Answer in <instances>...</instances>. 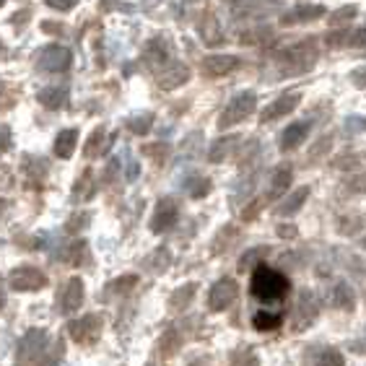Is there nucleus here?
Wrapping results in <instances>:
<instances>
[{
  "mask_svg": "<svg viewBox=\"0 0 366 366\" xmlns=\"http://www.w3.org/2000/svg\"><path fill=\"white\" fill-rule=\"evenodd\" d=\"M317 299H315V294L312 291H302L299 294V302H296L294 307V330H307V327H312V322L317 320Z\"/></svg>",
  "mask_w": 366,
  "mask_h": 366,
  "instance_id": "nucleus-8",
  "label": "nucleus"
},
{
  "mask_svg": "<svg viewBox=\"0 0 366 366\" xmlns=\"http://www.w3.org/2000/svg\"><path fill=\"white\" fill-rule=\"evenodd\" d=\"M184 187H187V192H190L192 197H205L208 195V190H211V182H208L203 174H195L190 182L184 184Z\"/></svg>",
  "mask_w": 366,
  "mask_h": 366,
  "instance_id": "nucleus-30",
  "label": "nucleus"
},
{
  "mask_svg": "<svg viewBox=\"0 0 366 366\" xmlns=\"http://www.w3.org/2000/svg\"><path fill=\"white\" fill-rule=\"evenodd\" d=\"M351 81L356 86H366V68H356V71L351 73Z\"/></svg>",
  "mask_w": 366,
  "mask_h": 366,
  "instance_id": "nucleus-39",
  "label": "nucleus"
},
{
  "mask_svg": "<svg viewBox=\"0 0 366 366\" xmlns=\"http://www.w3.org/2000/svg\"><path fill=\"white\" fill-rule=\"evenodd\" d=\"M146 63L151 65H162L167 63V49L162 47V42H151L146 47Z\"/></svg>",
  "mask_w": 366,
  "mask_h": 366,
  "instance_id": "nucleus-33",
  "label": "nucleus"
},
{
  "mask_svg": "<svg viewBox=\"0 0 366 366\" xmlns=\"http://www.w3.org/2000/svg\"><path fill=\"white\" fill-rule=\"evenodd\" d=\"M254 182H257V174H252V172H244V177H242L239 182L234 184L232 203H244L247 197H249L254 192Z\"/></svg>",
  "mask_w": 366,
  "mask_h": 366,
  "instance_id": "nucleus-24",
  "label": "nucleus"
},
{
  "mask_svg": "<svg viewBox=\"0 0 366 366\" xmlns=\"http://www.w3.org/2000/svg\"><path fill=\"white\" fill-rule=\"evenodd\" d=\"M330 299L335 310H353V307H356V294H353V289L345 281H338L332 286Z\"/></svg>",
  "mask_w": 366,
  "mask_h": 366,
  "instance_id": "nucleus-21",
  "label": "nucleus"
},
{
  "mask_svg": "<svg viewBox=\"0 0 366 366\" xmlns=\"http://www.w3.org/2000/svg\"><path fill=\"white\" fill-rule=\"evenodd\" d=\"M281 325V317L275 315V312H254V317H252V327L254 330H275Z\"/></svg>",
  "mask_w": 366,
  "mask_h": 366,
  "instance_id": "nucleus-28",
  "label": "nucleus"
},
{
  "mask_svg": "<svg viewBox=\"0 0 366 366\" xmlns=\"http://www.w3.org/2000/svg\"><path fill=\"white\" fill-rule=\"evenodd\" d=\"M325 16V6H317V3H312V6H299V8H291L289 14L283 16V24H310V21H317Z\"/></svg>",
  "mask_w": 366,
  "mask_h": 366,
  "instance_id": "nucleus-19",
  "label": "nucleus"
},
{
  "mask_svg": "<svg viewBox=\"0 0 366 366\" xmlns=\"http://www.w3.org/2000/svg\"><path fill=\"white\" fill-rule=\"evenodd\" d=\"M68 332L76 343H94L102 335V317L99 315H84L68 325Z\"/></svg>",
  "mask_w": 366,
  "mask_h": 366,
  "instance_id": "nucleus-7",
  "label": "nucleus"
},
{
  "mask_svg": "<svg viewBox=\"0 0 366 366\" xmlns=\"http://www.w3.org/2000/svg\"><path fill=\"white\" fill-rule=\"evenodd\" d=\"M44 283H47V278L42 270L29 268V265L11 270V275H8V286L14 291H39L44 289Z\"/></svg>",
  "mask_w": 366,
  "mask_h": 366,
  "instance_id": "nucleus-6",
  "label": "nucleus"
},
{
  "mask_svg": "<svg viewBox=\"0 0 366 366\" xmlns=\"http://www.w3.org/2000/svg\"><path fill=\"white\" fill-rule=\"evenodd\" d=\"M151 125H154V114H138V117H133V120L127 122V127L133 130L135 135H146L148 130H151Z\"/></svg>",
  "mask_w": 366,
  "mask_h": 366,
  "instance_id": "nucleus-32",
  "label": "nucleus"
},
{
  "mask_svg": "<svg viewBox=\"0 0 366 366\" xmlns=\"http://www.w3.org/2000/svg\"><path fill=\"white\" fill-rule=\"evenodd\" d=\"M361 247H364V249H366V237H364V239H361Z\"/></svg>",
  "mask_w": 366,
  "mask_h": 366,
  "instance_id": "nucleus-42",
  "label": "nucleus"
},
{
  "mask_svg": "<svg viewBox=\"0 0 366 366\" xmlns=\"http://www.w3.org/2000/svg\"><path fill=\"white\" fill-rule=\"evenodd\" d=\"M135 283H138V278H135V275H120L117 281H112L109 286H107V296H125V294H130V291L135 289Z\"/></svg>",
  "mask_w": 366,
  "mask_h": 366,
  "instance_id": "nucleus-25",
  "label": "nucleus"
},
{
  "mask_svg": "<svg viewBox=\"0 0 366 366\" xmlns=\"http://www.w3.org/2000/svg\"><path fill=\"white\" fill-rule=\"evenodd\" d=\"M187 78H190L187 65L172 63L169 68L159 76V89H162V92H174V89H179L182 84H187Z\"/></svg>",
  "mask_w": 366,
  "mask_h": 366,
  "instance_id": "nucleus-16",
  "label": "nucleus"
},
{
  "mask_svg": "<svg viewBox=\"0 0 366 366\" xmlns=\"http://www.w3.org/2000/svg\"><path fill=\"white\" fill-rule=\"evenodd\" d=\"M348 187L356 192H366V172L361 174V172H356L353 174V179H348Z\"/></svg>",
  "mask_w": 366,
  "mask_h": 366,
  "instance_id": "nucleus-37",
  "label": "nucleus"
},
{
  "mask_svg": "<svg viewBox=\"0 0 366 366\" xmlns=\"http://www.w3.org/2000/svg\"><path fill=\"white\" fill-rule=\"evenodd\" d=\"M89 197H94V182H92V172H84V177H81L76 182V187H73V200H76V203H84Z\"/></svg>",
  "mask_w": 366,
  "mask_h": 366,
  "instance_id": "nucleus-26",
  "label": "nucleus"
},
{
  "mask_svg": "<svg viewBox=\"0 0 366 366\" xmlns=\"http://www.w3.org/2000/svg\"><path fill=\"white\" fill-rule=\"evenodd\" d=\"M359 16V11H356V6H343L340 11H335V14H330V24L332 26H338V24H348L353 21Z\"/></svg>",
  "mask_w": 366,
  "mask_h": 366,
  "instance_id": "nucleus-34",
  "label": "nucleus"
},
{
  "mask_svg": "<svg viewBox=\"0 0 366 366\" xmlns=\"http://www.w3.org/2000/svg\"><path fill=\"white\" fill-rule=\"evenodd\" d=\"M281 65L286 68V73H304L310 71L315 60H317V44L312 42V39H304V42H296L289 44V47L283 49L281 55H278Z\"/></svg>",
  "mask_w": 366,
  "mask_h": 366,
  "instance_id": "nucleus-2",
  "label": "nucleus"
},
{
  "mask_svg": "<svg viewBox=\"0 0 366 366\" xmlns=\"http://www.w3.org/2000/svg\"><path fill=\"white\" fill-rule=\"evenodd\" d=\"M68 102V89L65 86H44L39 92V104H44L47 109H60Z\"/></svg>",
  "mask_w": 366,
  "mask_h": 366,
  "instance_id": "nucleus-22",
  "label": "nucleus"
},
{
  "mask_svg": "<svg viewBox=\"0 0 366 366\" xmlns=\"http://www.w3.org/2000/svg\"><path fill=\"white\" fill-rule=\"evenodd\" d=\"M351 44L353 47H366V29H359V31L351 36Z\"/></svg>",
  "mask_w": 366,
  "mask_h": 366,
  "instance_id": "nucleus-40",
  "label": "nucleus"
},
{
  "mask_svg": "<svg viewBox=\"0 0 366 366\" xmlns=\"http://www.w3.org/2000/svg\"><path fill=\"white\" fill-rule=\"evenodd\" d=\"M291 182H294V167H291V164H281V167L273 172L268 197H273V200H278V197H286Z\"/></svg>",
  "mask_w": 366,
  "mask_h": 366,
  "instance_id": "nucleus-17",
  "label": "nucleus"
},
{
  "mask_svg": "<svg viewBox=\"0 0 366 366\" xmlns=\"http://www.w3.org/2000/svg\"><path fill=\"white\" fill-rule=\"evenodd\" d=\"M81 304H84V283H81V278H71L65 283L63 296H60V310L65 315H73L76 310H81Z\"/></svg>",
  "mask_w": 366,
  "mask_h": 366,
  "instance_id": "nucleus-14",
  "label": "nucleus"
},
{
  "mask_svg": "<svg viewBox=\"0 0 366 366\" xmlns=\"http://www.w3.org/2000/svg\"><path fill=\"white\" fill-rule=\"evenodd\" d=\"M104 143H107V130L104 127H97L92 133V138H89V143H86V156H89V159L102 156L104 154Z\"/></svg>",
  "mask_w": 366,
  "mask_h": 366,
  "instance_id": "nucleus-27",
  "label": "nucleus"
},
{
  "mask_svg": "<svg viewBox=\"0 0 366 366\" xmlns=\"http://www.w3.org/2000/svg\"><path fill=\"white\" fill-rule=\"evenodd\" d=\"M47 348V332L44 330H29L24 335L21 345H19V361L29 364V361H36L42 356V351Z\"/></svg>",
  "mask_w": 366,
  "mask_h": 366,
  "instance_id": "nucleus-11",
  "label": "nucleus"
},
{
  "mask_svg": "<svg viewBox=\"0 0 366 366\" xmlns=\"http://www.w3.org/2000/svg\"><path fill=\"white\" fill-rule=\"evenodd\" d=\"M3 3H6V0H0V8H3Z\"/></svg>",
  "mask_w": 366,
  "mask_h": 366,
  "instance_id": "nucleus-43",
  "label": "nucleus"
},
{
  "mask_svg": "<svg viewBox=\"0 0 366 366\" xmlns=\"http://www.w3.org/2000/svg\"><path fill=\"white\" fill-rule=\"evenodd\" d=\"M254 107H257V97H254V92H239L232 102H229V104H226L224 117H221V127H232V125L244 122L247 117L254 112Z\"/></svg>",
  "mask_w": 366,
  "mask_h": 366,
  "instance_id": "nucleus-3",
  "label": "nucleus"
},
{
  "mask_svg": "<svg viewBox=\"0 0 366 366\" xmlns=\"http://www.w3.org/2000/svg\"><path fill=\"white\" fill-rule=\"evenodd\" d=\"M302 104V92H296V89H289V92H283L278 99H273L268 107H265V112H262V120L270 122V120H278V117H286L296 109V107Z\"/></svg>",
  "mask_w": 366,
  "mask_h": 366,
  "instance_id": "nucleus-9",
  "label": "nucleus"
},
{
  "mask_svg": "<svg viewBox=\"0 0 366 366\" xmlns=\"http://www.w3.org/2000/svg\"><path fill=\"white\" fill-rule=\"evenodd\" d=\"M73 63V52L63 44H49L42 49V55L36 60V68L42 73H63Z\"/></svg>",
  "mask_w": 366,
  "mask_h": 366,
  "instance_id": "nucleus-4",
  "label": "nucleus"
},
{
  "mask_svg": "<svg viewBox=\"0 0 366 366\" xmlns=\"http://www.w3.org/2000/svg\"><path fill=\"white\" fill-rule=\"evenodd\" d=\"M249 289H252V296L260 304H278L289 294V281L278 270L268 268V265H260V268H254L252 286Z\"/></svg>",
  "mask_w": 366,
  "mask_h": 366,
  "instance_id": "nucleus-1",
  "label": "nucleus"
},
{
  "mask_svg": "<svg viewBox=\"0 0 366 366\" xmlns=\"http://www.w3.org/2000/svg\"><path fill=\"white\" fill-rule=\"evenodd\" d=\"M237 146H239V135H221V138H216L211 146V151H208V162L211 164H224L232 159V154H237Z\"/></svg>",
  "mask_w": 366,
  "mask_h": 366,
  "instance_id": "nucleus-13",
  "label": "nucleus"
},
{
  "mask_svg": "<svg viewBox=\"0 0 366 366\" xmlns=\"http://www.w3.org/2000/svg\"><path fill=\"white\" fill-rule=\"evenodd\" d=\"M307 133H310V122H291L286 130L281 133V148L283 151H294L307 141Z\"/></svg>",
  "mask_w": 366,
  "mask_h": 366,
  "instance_id": "nucleus-18",
  "label": "nucleus"
},
{
  "mask_svg": "<svg viewBox=\"0 0 366 366\" xmlns=\"http://www.w3.org/2000/svg\"><path fill=\"white\" fill-rule=\"evenodd\" d=\"M237 294H239V286L234 278H221L211 286V294H208V307L213 312H226L237 302Z\"/></svg>",
  "mask_w": 366,
  "mask_h": 366,
  "instance_id": "nucleus-5",
  "label": "nucleus"
},
{
  "mask_svg": "<svg viewBox=\"0 0 366 366\" xmlns=\"http://www.w3.org/2000/svg\"><path fill=\"white\" fill-rule=\"evenodd\" d=\"M177 213H179V208H177V203L172 197L159 200V205H156V211H154V219H151V232L154 234L169 232L172 226L177 224Z\"/></svg>",
  "mask_w": 366,
  "mask_h": 366,
  "instance_id": "nucleus-10",
  "label": "nucleus"
},
{
  "mask_svg": "<svg viewBox=\"0 0 366 366\" xmlns=\"http://www.w3.org/2000/svg\"><path fill=\"white\" fill-rule=\"evenodd\" d=\"M190 296H195V286L187 283V286L177 289L174 294H172V307H174V310H184V307L190 304Z\"/></svg>",
  "mask_w": 366,
  "mask_h": 366,
  "instance_id": "nucleus-31",
  "label": "nucleus"
},
{
  "mask_svg": "<svg viewBox=\"0 0 366 366\" xmlns=\"http://www.w3.org/2000/svg\"><path fill=\"white\" fill-rule=\"evenodd\" d=\"M148 257H151V260L146 262V268L154 270V273H162V270L169 265V249H167V247H159V249L151 252Z\"/></svg>",
  "mask_w": 366,
  "mask_h": 366,
  "instance_id": "nucleus-29",
  "label": "nucleus"
},
{
  "mask_svg": "<svg viewBox=\"0 0 366 366\" xmlns=\"http://www.w3.org/2000/svg\"><path fill=\"white\" fill-rule=\"evenodd\" d=\"M81 0H47V8L57 11V14H65V11H73Z\"/></svg>",
  "mask_w": 366,
  "mask_h": 366,
  "instance_id": "nucleus-36",
  "label": "nucleus"
},
{
  "mask_svg": "<svg viewBox=\"0 0 366 366\" xmlns=\"http://www.w3.org/2000/svg\"><path fill=\"white\" fill-rule=\"evenodd\" d=\"M268 39H270L268 29H260V31L254 29V36H244V42H268Z\"/></svg>",
  "mask_w": 366,
  "mask_h": 366,
  "instance_id": "nucleus-38",
  "label": "nucleus"
},
{
  "mask_svg": "<svg viewBox=\"0 0 366 366\" xmlns=\"http://www.w3.org/2000/svg\"><path fill=\"white\" fill-rule=\"evenodd\" d=\"M239 57L237 55H208L203 60V71L208 76H226V73H232L239 68Z\"/></svg>",
  "mask_w": 366,
  "mask_h": 366,
  "instance_id": "nucleus-15",
  "label": "nucleus"
},
{
  "mask_svg": "<svg viewBox=\"0 0 366 366\" xmlns=\"http://www.w3.org/2000/svg\"><path fill=\"white\" fill-rule=\"evenodd\" d=\"M232 366H260V356L247 348V351H242V353H237V356H234Z\"/></svg>",
  "mask_w": 366,
  "mask_h": 366,
  "instance_id": "nucleus-35",
  "label": "nucleus"
},
{
  "mask_svg": "<svg viewBox=\"0 0 366 366\" xmlns=\"http://www.w3.org/2000/svg\"><path fill=\"white\" fill-rule=\"evenodd\" d=\"M78 146V127H65L55 138V156L57 159H71Z\"/></svg>",
  "mask_w": 366,
  "mask_h": 366,
  "instance_id": "nucleus-20",
  "label": "nucleus"
},
{
  "mask_svg": "<svg viewBox=\"0 0 366 366\" xmlns=\"http://www.w3.org/2000/svg\"><path fill=\"white\" fill-rule=\"evenodd\" d=\"M307 197H310V187H299L296 192L283 197V203L278 205V216H294L304 203H307Z\"/></svg>",
  "mask_w": 366,
  "mask_h": 366,
  "instance_id": "nucleus-23",
  "label": "nucleus"
},
{
  "mask_svg": "<svg viewBox=\"0 0 366 366\" xmlns=\"http://www.w3.org/2000/svg\"><path fill=\"white\" fill-rule=\"evenodd\" d=\"M8 143H11V130H8V127H0V154L8 148Z\"/></svg>",
  "mask_w": 366,
  "mask_h": 366,
  "instance_id": "nucleus-41",
  "label": "nucleus"
},
{
  "mask_svg": "<svg viewBox=\"0 0 366 366\" xmlns=\"http://www.w3.org/2000/svg\"><path fill=\"white\" fill-rule=\"evenodd\" d=\"M304 364L307 366H343V353L330 345H315L304 353Z\"/></svg>",
  "mask_w": 366,
  "mask_h": 366,
  "instance_id": "nucleus-12",
  "label": "nucleus"
}]
</instances>
